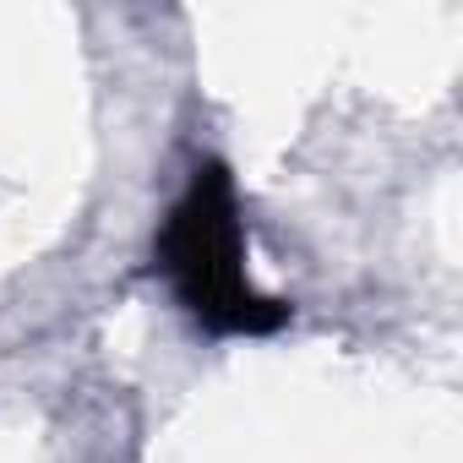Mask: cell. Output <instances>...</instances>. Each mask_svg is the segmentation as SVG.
Returning a JSON list of instances; mask_svg holds the SVG:
<instances>
[{"instance_id":"1","label":"cell","mask_w":463,"mask_h":463,"mask_svg":"<svg viewBox=\"0 0 463 463\" xmlns=\"http://www.w3.org/2000/svg\"><path fill=\"white\" fill-rule=\"evenodd\" d=\"M164 273L185 311L213 333H273L289 311L279 300H262L246 284V235H241V207L235 185L218 164L196 169L185 196L175 202L164 241H158Z\"/></svg>"}]
</instances>
